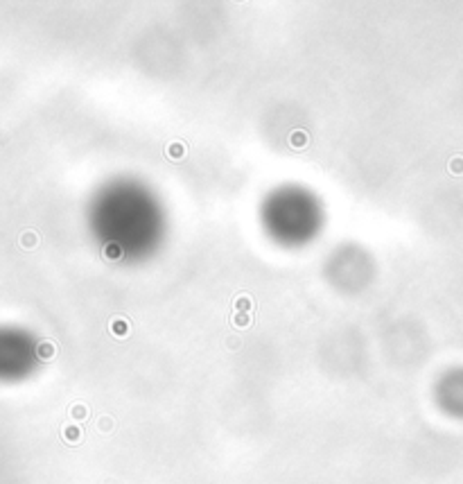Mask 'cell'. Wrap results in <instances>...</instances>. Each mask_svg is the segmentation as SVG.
I'll use <instances>...</instances> for the list:
<instances>
[]
</instances>
